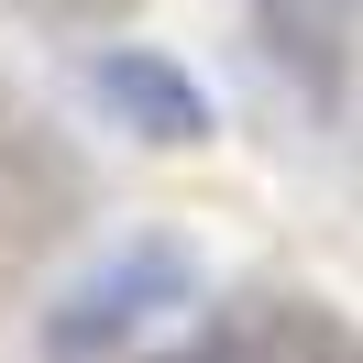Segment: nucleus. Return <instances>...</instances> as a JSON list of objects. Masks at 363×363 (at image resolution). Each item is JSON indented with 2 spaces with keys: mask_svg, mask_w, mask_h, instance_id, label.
Instances as JSON below:
<instances>
[{
  "mask_svg": "<svg viewBox=\"0 0 363 363\" xmlns=\"http://www.w3.org/2000/svg\"><path fill=\"white\" fill-rule=\"evenodd\" d=\"M187 297H199V253H187L177 231H143V242H121L111 264H89L45 308V352L55 363H111V352H133L155 319H177Z\"/></svg>",
  "mask_w": 363,
  "mask_h": 363,
  "instance_id": "f257e3e1",
  "label": "nucleus"
},
{
  "mask_svg": "<svg viewBox=\"0 0 363 363\" xmlns=\"http://www.w3.org/2000/svg\"><path fill=\"white\" fill-rule=\"evenodd\" d=\"M89 99L121 121V133H143V143H199V133H209V89H199L165 45H99Z\"/></svg>",
  "mask_w": 363,
  "mask_h": 363,
  "instance_id": "f03ea898",
  "label": "nucleus"
},
{
  "mask_svg": "<svg viewBox=\"0 0 363 363\" xmlns=\"http://www.w3.org/2000/svg\"><path fill=\"white\" fill-rule=\"evenodd\" d=\"M352 11L363 0H253V33H264L297 77H330L341 45H352Z\"/></svg>",
  "mask_w": 363,
  "mask_h": 363,
  "instance_id": "7ed1b4c3",
  "label": "nucleus"
},
{
  "mask_svg": "<svg viewBox=\"0 0 363 363\" xmlns=\"http://www.w3.org/2000/svg\"><path fill=\"white\" fill-rule=\"evenodd\" d=\"M165 363H264L253 341H187V352H165Z\"/></svg>",
  "mask_w": 363,
  "mask_h": 363,
  "instance_id": "20e7f679",
  "label": "nucleus"
}]
</instances>
